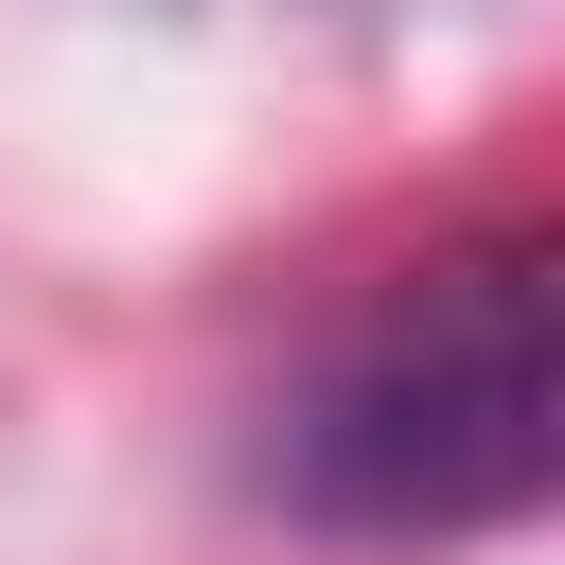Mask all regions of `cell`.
Segmentation results:
<instances>
[{"label":"cell","instance_id":"6da1fadb","mask_svg":"<svg viewBox=\"0 0 565 565\" xmlns=\"http://www.w3.org/2000/svg\"><path fill=\"white\" fill-rule=\"evenodd\" d=\"M565 247L494 230L424 265L282 424V494L335 530H512L565 459Z\"/></svg>","mask_w":565,"mask_h":565}]
</instances>
